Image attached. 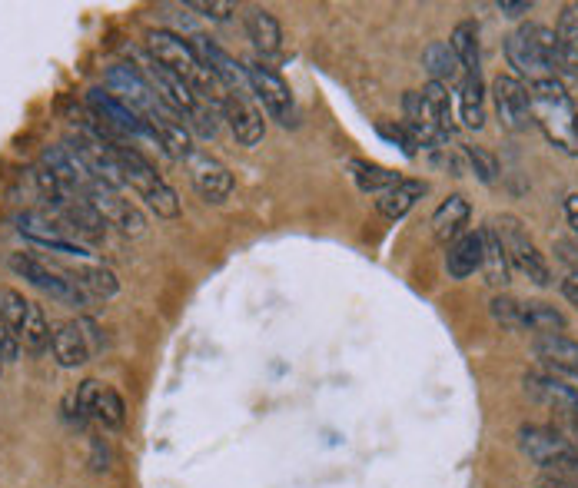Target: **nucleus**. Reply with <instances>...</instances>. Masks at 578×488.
Returning <instances> with one entry per match:
<instances>
[{
    "label": "nucleus",
    "instance_id": "nucleus-1",
    "mask_svg": "<svg viewBox=\"0 0 578 488\" xmlns=\"http://www.w3.org/2000/svg\"><path fill=\"white\" fill-rule=\"evenodd\" d=\"M529 100L532 120L545 133V140L565 153H578V113L565 83L559 77L535 80L529 83Z\"/></svg>",
    "mask_w": 578,
    "mask_h": 488
},
{
    "label": "nucleus",
    "instance_id": "nucleus-2",
    "mask_svg": "<svg viewBox=\"0 0 578 488\" xmlns=\"http://www.w3.org/2000/svg\"><path fill=\"white\" fill-rule=\"evenodd\" d=\"M147 57L157 60L160 67H167L170 74H177L180 80H187L193 93L200 100H210V103H223V87L216 83V77L206 70V64L200 60V54L193 50L190 40H183L180 34L173 30H150L147 34Z\"/></svg>",
    "mask_w": 578,
    "mask_h": 488
},
{
    "label": "nucleus",
    "instance_id": "nucleus-3",
    "mask_svg": "<svg viewBox=\"0 0 578 488\" xmlns=\"http://www.w3.org/2000/svg\"><path fill=\"white\" fill-rule=\"evenodd\" d=\"M113 150H117L123 180H127L130 190L137 193L140 200L160 216V220H177V216H180V196H177V190H173V186L157 173V166H153L147 157H143L137 147H130V143H117Z\"/></svg>",
    "mask_w": 578,
    "mask_h": 488
},
{
    "label": "nucleus",
    "instance_id": "nucleus-4",
    "mask_svg": "<svg viewBox=\"0 0 578 488\" xmlns=\"http://www.w3.org/2000/svg\"><path fill=\"white\" fill-rule=\"evenodd\" d=\"M519 449L545 475L578 485V452L562 439L559 429H552V425H522Z\"/></svg>",
    "mask_w": 578,
    "mask_h": 488
},
{
    "label": "nucleus",
    "instance_id": "nucleus-5",
    "mask_svg": "<svg viewBox=\"0 0 578 488\" xmlns=\"http://www.w3.org/2000/svg\"><path fill=\"white\" fill-rule=\"evenodd\" d=\"M489 223H492V230L499 233L502 249H505V256H509V266L515 269V273H522L529 283L542 286V289L552 286L549 259L539 253V246H535V240L529 236V230H525V223L519 220V216L499 213V216H492Z\"/></svg>",
    "mask_w": 578,
    "mask_h": 488
},
{
    "label": "nucleus",
    "instance_id": "nucleus-6",
    "mask_svg": "<svg viewBox=\"0 0 578 488\" xmlns=\"http://www.w3.org/2000/svg\"><path fill=\"white\" fill-rule=\"evenodd\" d=\"M103 83H107V90L113 93V97L127 103L130 110H137L143 120L170 110L137 64H113L107 74H103Z\"/></svg>",
    "mask_w": 578,
    "mask_h": 488
},
{
    "label": "nucleus",
    "instance_id": "nucleus-7",
    "mask_svg": "<svg viewBox=\"0 0 578 488\" xmlns=\"http://www.w3.org/2000/svg\"><path fill=\"white\" fill-rule=\"evenodd\" d=\"M246 67V80H250V93L263 103V110L280 123V127H296L299 113H296V100L289 83L276 74L273 67H266L263 60H250Z\"/></svg>",
    "mask_w": 578,
    "mask_h": 488
},
{
    "label": "nucleus",
    "instance_id": "nucleus-8",
    "mask_svg": "<svg viewBox=\"0 0 578 488\" xmlns=\"http://www.w3.org/2000/svg\"><path fill=\"white\" fill-rule=\"evenodd\" d=\"M10 269L20 276V279H27L30 286L40 289V293H47L50 299H57V303H64V306H87L90 303V296L80 289L74 279H70V273H57V269H50L47 263H40L37 256H30V253H14L7 259Z\"/></svg>",
    "mask_w": 578,
    "mask_h": 488
},
{
    "label": "nucleus",
    "instance_id": "nucleus-9",
    "mask_svg": "<svg viewBox=\"0 0 578 488\" xmlns=\"http://www.w3.org/2000/svg\"><path fill=\"white\" fill-rule=\"evenodd\" d=\"M87 107L97 113V117L107 123V130L113 133L117 140H147V143H157L153 140V130L150 123L140 117L137 110H130L127 103L117 100L107 87H97L87 93Z\"/></svg>",
    "mask_w": 578,
    "mask_h": 488
},
{
    "label": "nucleus",
    "instance_id": "nucleus-10",
    "mask_svg": "<svg viewBox=\"0 0 578 488\" xmlns=\"http://www.w3.org/2000/svg\"><path fill=\"white\" fill-rule=\"evenodd\" d=\"M492 103H495V117H499V127L505 133H525L529 127H535L532 120V100H529V87L512 77V74H499L492 80Z\"/></svg>",
    "mask_w": 578,
    "mask_h": 488
},
{
    "label": "nucleus",
    "instance_id": "nucleus-11",
    "mask_svg": "<svg viewBox=\"0 0 578 488\" xmlns=\"http://www.w3.org/2000/svg\"><path fill=\"white\" fill-rule=\"evenodd\" d=\"M84 200L94 206L100 213V220L113 226V230L127 233V236H143L147 233V216L140 213L137 203H130L127 196H120L117 190H110V186L103 183H94L90 190L84 193Z\"/></svg>",
    "mask_w": 578,
    "mask_h": 488
},
{
    "label": "nucleus",
    "instance_id": "nucleus-12",
    "mask_svg": "<svg viewBox=\"0 0 578 488\" xmlns=\"http://www.w3.org/2000/svg\"><path fill=\"white\" fill-rule=\"evenodd\" d=\"M522 386L535 402H542V406H549L552 412H559L562 419L578 422V386L572 379L555 376L549 369H532V372H525Z\"/></svg>",
    "mask_w": 578,
    "mask_h": 488
},
{
    "label": "nucleus",
    "instance_id": "nucleus-13",
    "mask_svg": "<svg viewBox=\"0 0 578 488\" xmlns=\"http://www.w3.org/2000/svg\"><path fill=\"white\" fill-rule=\"evenodd\" d=\"M187 170H190L193 190H196V196H200L203 203L220 206V203L230 200L233 190H236L233 173L226 170V166L216 157H210L206 150H193L190 153V157H187Z\"/></svg>",
    "mask_w": 578,
    "mask_h": 488
},
{
    "label": "nucleus",
    "instance_id": "nucleus-14",
    "mask_svg": "<svg viewBox=\"0 0 578 488\" xmlns=\"http://www.w3.org/2000/svg\"><path fill=\"white\" fill-rule=\"evenodd\" d=\"M505 60H509V67L515 70L512 77H519V80L535 83V80L552 77V70L545 67V60H542L539 40H535V24H519L509 37H505Z\"/></svg>",
    "mask_w": 578,
    "mask_h": 488
},
{
    "label": "nucleus",
    "instance_id": "nucleus-15",
    "mask_svg": "<svg viewBox=\"0 0 578 488\" xmlns=\"http://www.w3.org/2000/svg\"><path fill=\"white\" fill-rule=\"evenodd\" d=\"M193 50L200 54V60L206 64V70L216 77V83L226 90V93H236V97H246V90H250V80H246V67L236 60L233 54H226V50L216 44V40L196 34L193 40Z\"/></svg>",
    "mask_w": 578,
    "mask_h": 488
},
{
    "label": "nucleus",
    "instance_id": "nucleus-16",
    "mask_svg": "<svg viewBox=\"0 0 578 488\" xmlns=\"http://www.w3.org/2000/svg\"><path fill=\"white\" fill-rule=\"evenodd\" d=\"M14 226H17V233L24 236V240L44 246V249H54V253L90 256L84 243L74 240V236H67L64 226H57L54 220H47V216H40V213H17Z\"/></svg>",
    "mask_w": 578,
    "mask_h": 488
},
{
    "label": "nucleus",
    "instance_id": "nucleus-17",
    "mask_svg": "<svg viewBox=\"0 0 578 488\" xmlns=\"http://www.w3.org/2000/svg\"><path fill=\"white\" fill-rule=\"evenodd\" d=\"M143 67H147V80L153 83V90H157L160 93V97H163V103H167V107L173 110V113H177V117L183 120V117H193V113H196V107H200V97H196V93H193V87H190V83L187 80H180L177 74H170V70L167 67H160L157 64V60H143Z\"/></svg>",
    "mask_w": 578,
    "mask_h": 488
},
{
    "label": "nucleus",
    "instance_id": "nucleus-18",
    "mask_svg": "<svg viewBox=\"0 0 578 488\" xmlns=\"http://www.w3.org/2000/svg\"><path fill=\"white\" fill-rule=\"evenodd\" d=\"M223 120L230 123L233 137L240 147H260L263 137H266V123H263V113L253 107L246 97H236V93H223Z\"/></svg>",
    "mask_w": 578,
    "mask_h": 488
},
{
    "label": "nucleus",
    "instance_id": "nucleus-19",
    "mask_svg": "<svg viewBox=\"0 0 578 488\" xmlns=\"http://www.w3.org/2000/svg\"><path fill=\"white\" fill-rule=\"evenodd\" d=\"M50 352H54L60 369L87 366L90 356H94V349H90L87 332H84V326H80V319H77V323H60L54 332H50Z\"/></svg>",
    "mask_w": 578,
    "mask_h": 488
},
{
    "label": "nucleus",
    "instance_id": "nucleus-20",
    "mask_svg": "<svg viewBox=\"0 0 578 488\" xmlns=\"http://www.w3.org/2000/svg\"><path fill=\"white\" fill-rule=\"evenodd\" d=\"M469 216H472V206L469 200L462 193H452L446 196L439 206H436V213H432V240L442 243V246H449V243H456L462 230H466V223H469Z\"/></svg>",
    "mask_w": 578,
    "mask_h": 488
},
{
    "label": "nucleus",
    "instance_id": "nucleus-21",
    "mask_svg": "<svg viewBox=\"0 0 578 488\" xmlns=\"http://www.w3.org/2000/svg\"><path fill=\"white\" fill-rule=\"evenodd\" d=\"M243 27H246V37H250V44L256 47V54L263 60L266 57H280L283 50V27L280 20H276L266 7H250L243 14Z\"/></svg>",
    "mask_w": 578,
    "mask_h": 488
},
{
    "label": "nucleus",
    "instance_id": "nucleus-22",
    "mask_svg": "<svg viewBox=\"0 0 578 488\" xmlns=\"http://www.w3.org/2000/svg\"><path fill=\"white\" fill-rule=\"evenodd\" d=\"M426 190H429L426 180H412V176H402L396 186H389L386 193L376 196V210H379L383 220L396 223L422 200V196H426Z\"/></svg>",
    "mask_w": 578,
    "mask_h": 488
},
{
    "label": "nucleus",
    "instance_id": "nucleus-23",
    "mask_svg": "<svg viewBox=\"0 0 578 488\" xmlns=\"http://www.w3.org/2000/svg\"><path fill=\"white\" fill-rule=\"evenodd\" d=\"M422 67H426L432 83H446V87H456V83H462V77H466L449 40H429V44L422 47Z\"/></svg>",
    "mask_w": 578,
    "mask_h": 488
},
{
    "label": "nucleus",
    "instance_id": "nucleus-24",
    "mask_svg": "<svg viewBox=\"0 0 578 488\" xmlns=\"http://www.w3.org/2000/svg\"><path fill=\"white\" fill-rule=\"evenodd\" d=\"M479 236H482V269L479 273L485 276V286L505 289L512 279V266H509V256H505V249H502L499 233L492 230V223H485Z\"/></svg>",
    "mask_w": 578,
    "mask_h": 488
},
{
    "label": "nucleus",
    "instance_id": "nucleus-25",
    "mask_svg": "<svg viewBox=\"0 0 578 488\" xmlns=\"http://www.w3.org/2000/svg\"><path fill=\"white\" fill-rule=\"evenodd\" d=\"M476 269H482V236L476 233H462L456 243H449L446 253V273L449 279H469Z\"/></svg>",
    "mask_w": 578,
    "mask_h": 488
},
{
    "label": "nucleus",
    "instance_id": "nucleus-26",
    "mask_svg": "<svg viewBox=\"0 0 578 488\" xmlns=\"http://www.w3.org/2000/svg\"><path fill=\"white\" fill-rule=\"evenodd\" d=\"M565 329H569V319H565L562 309H555L552 303H542V299L519 303V332L545 336V332H565Z\"/></svg>",
    "mask_w": 578,
    "mask_h": 488
},
{
    "label": "nucleus",
    "instance_id": "nucleus-27",
    "mask_svg": "<svg viewBox=\"0 0 578 488\" xmlns=\"http://www.w3.org/2000/svg\"><path fill=\"white\" fill-rule=\"evenodd\" d=\"M70 279H74L87 296H97V299H113L120 293L117 273L103 263H80L77 269H70Z\"/></svg>",
    "mask_w": 578,
    "mask_h": 488
},
{
    "label": "nucleus",
    "instance_id": "nucleus-28",
    "mask_svg": "<svg viewBox=\"0 0 578 488\" xmlns=\"http://www.w3.org/2000/svg\"><path fill=\"white\" fill-rule=\"evenodd\" d=\"M562 50V77H578V4H565L555 24Z\"/></svg>",
    "mask_w": 578,
    "mask_h": 488
},
{
    "label": "nucleus",
    "instance_id": "nucleus-29",
    "mask_svg": "<svg viewBox=\"0 0 578 488\" xmlns=\"http://www.w3.org/2000/svg\"><path fill=\"white\" fill-rule=\"evenodd\" d=\"M452 50H456L459 64H462V74L466 77H482V64H479V24L476 20H462L456 24L449 37Z\"/></svg>",
    "mask_w": 578,
    "mask_h": 488
},
{
    "label": "nucleus",
    "instance_id": "nucleus-30",
    "mask_svg": "<svg viewBox=\"0 0 578 488\" xmlns=\"http://www.w3.org/2000/svg\"><path fill=\"white\" fill-rule=\"evenodd\" d=\"M419 93H422V103H426V113H429L432 127H436L439 133H446V137H452V133H456V117H452L449 87H446V83H432L429 80Z\"/></svg>",
    "mask_w": 578,
    "mask_h": 488
},
{
    "label": "nucleus",
    "instance_id": "nucleus-31",
    "mask_svg": "<svg viewBox=\"0 0 578 488\" xmlns=\"http://www.w3.org/2000/svg\"><path fill=\"white\" fill-rule=\"evenodd\" d=\"M459 113L469 130L485 127V83L482 77H462L459 83Z\"/></svg>",
    "mask_w": 578,
    "mask_h": 488
},
{
    "label": "nucleus",
    "instance_id": "nucleus-32",
    "mask_svg": "<svg viewBox=\"0 0 578 488\" xmlns=\"http://www.w3.org/2000/svg\"><path fill=\"white\" fill-rule=\"evenodd\" d=\"M17 339H20V349H27L30 356H40V352L50 346V323H47V316H44V306L30 303L24 329L17 332Z\"/></svg>",
    "mask_w": 578,
    "mask_h": 488
},
{
    "label": "nucleus",
    "instance_id": "nucleus-33",
    "mask_svg": "<svg viewBox=\"0 0 578 488\" xmlns=\"http://www.w3.org/2000/svg\"><path fill=\"white\" fill-rule=\"evenodd\" d=\"M349 170H353V180H356L359 190L373 193V196L386 193L389 186H396L402 180L399 173H392V170H386V166H379V163H366V160H353V163H349Z\"/></svg>",
    "mask_w": 578,
    "mask_h": 488
},
{
    "label": "nucleus",
    "instance_id": "nucleus-34",
    "mask_svg": "<svg viewBox=\"0 0 578 488\" xmlns=\"http://www.w3.org/2000/svg\"><path fill=\"white\" fill-rule=\"evenodd\" d=\"M94 422L103 425L110 432H120L127 425V406H123V396L117 389L110 386H100V396H97V406H94Z\"/></svg>",
    "mask_w": 578,
    "mask_h": 488
},
{
    "label": "nucleus",
    "instance_id": "nucleus-35",
    "mask_svg": "<svg viewBox=\"0 0 578 488\" xmlns=\"http://www.w3.org/2000/svg\"><path fill=\"white\" fill-rule=\"evenodd\" d=\"M462 157H466L469 170L476 173L485 186H495V180H499V160H495L489 150L472 147V143H462Z\"/></svg>",
    "mask_w": 578,
    "mask_h": 488
},
{
    "label": "nucleus",
    "instance_id": "nucleus-36",
    "mask_svg": "<svg viewBox=\"0 0 578 488\" xmlns=\"http://www.w3.org/2000/svg\"><path fill=\"white\" fill-rule=\"evenodd\" d=\"M27 309H30V299H24V293H17V289H10V286H0V319H4L14 332L24 329Z\"/></svg>",
    "mask_w": 578,
    "mask_h": 488
},
{
    "label": "nucleus",
    "instance_id": "nucleus-37",
    "mask_svg": "<svg viewBox=\"0 0 578 488\" xmlns=\"http://www.w3.org/2000/svg\"><path fill=\"white\" fill-rule=\"evenodd\" d=\"M519 303H522V299H515V296H509V293L492 296L489 313H492V319H495V323H499L505 332H519Z\"/></svg>",
    "mask_w": 578,
    "mask_h": 488
},
{
    "label": "nucleus",
    "instance_id": "nucleus-38",
    "mask_svg": "<svg viewBox=\"0 0 578 488\" xmlns=\"http://www.w3.org/2000/svg\"><path fill=\"white\" fill-rule=\"evenodd\" d=\"M535 40H539L545 67L552 70V77H559L562 74V50H559V37H555V27L535 24Z\"/></svg>",
    "mask_w": 578,
    "mask_h": 488
},
{
    "label": "nucleus",
    "instance_id": "nucleus-39",
    "mask_svg": "<svg viewBox=\"0 0 578 488\" xmlns=\"http://www.w3.org/2000/svg\"><path fill=\"white\" fill-rule=\"evenodd\" d=\"M187 7L210 20H230L236 14V7L226 4V0H187Z\"/></svg>",
    "mask_w": 578,
    "mask_h": 488
},
{
    "label": "nucleus",
    "instance_id": "nucleus-40",
    "mask_svg": "<svg viewBox=\"0 0 578 488\" xmlns=\"http://www.w3.org/2000/svg\"><path fill=\"white\" fill-rule=\"evenodd\" d=\"M379 137H386V140H392V143H399V150L406 153V157H416V143L409 140V133L402 130V123H396V127H389V123H379Z\"/></svg>",
    "mask_w": 578,
    "mask_h": 488
},
{
    "label": "nucleus",
    "instance_id": "nucleus-41",
    "mask_svg": "<svg viewBox=\"0 0 578 488\" xmlns=\"http://www.w3.org/2000/svg\"><path fill=\"white\" fill-rule=\"evenodd\" d=\"M90 469L94 472H107L110 469V449H107V442L103 439H90Z\"/></svg>",
    "mask_w": 578,
    "mask_h": 488
},
{
    "label": "nucleus",
    "instance_id": "nucleus-42",
    "mask_svg": "<svg viewBox=\"0 0 578 488\" xmlns=\"http://www.w3.org/2000/svg\"><path fill=\"white\" fill-rule=\"evenodd\" d=\"M495 7H499V14H502V17L519 20V17L529 14V10H532L535 4H532V0H499V4H495Z\"/></svg>",
    "mask_w": 578,
    "mask_h": 488
},
{
    "label": "nucleus",
    "instance_id": "nucleus-43",
    "mask_svg": "<svg viewBox=\"0 0 578 488\" xmlns=\"http://www.w3.org/2000/svg\"><path fill=\"white\" fill-rule=\"evenodd\" d=\"M555 429L562 432V439L572 445V449L578 452V422H572V419H562L559 425H555Z\"/></svg>",
    "mask_w": 578,
    "mask_h": 488
},
{
    "label": "nucleus",
    "instance_id": "nucleus-44",
    "mask_svg": "<svg viewBox=\"0 0 578 488\" xmlns=\"http://www.w3.org/2000/svg\"><path fill=\"white\" fill-rule=\"evenodd\" d=\"M565 220H569L572 233L578 236V193H569V196H565Z\"/></svg>",
    "mask_w": 578,
    "mask_h": 488
},
{
    "label": "nucleus",
    "instance_id": "nucleus-45",
    "mask_svg": "<svg viewBox=\"0 0 578 488\" xmlns=\"http://www.w3.org/2000/svg\"><path fill=\"white\" fill-rule=\"evenodd\" d=\"M562 296L578 309V273H569V276L562 279Z\"/></svg>",
    "mask_w": 578,
    "mask_h": 488
},
{
    "label": "nucleus",
    "instance_id": "nucleus-46",
    "mask_svg": "<svg viewBox=\"0 0 578 488\" xmlns=\"http://www.w3.org/2000/svg\"><path fill=\"white\" fill-rule=\"evenodd\" d=\"M539 488H578L575 482H565V479H552V475H542Z\"/></svg>",
    "mask_w": 578,
    "mask_h": 488
},
{
    "label": "nucleus",
    "instance_id": "nucleus-47",
    "mask_svg": "<svg viewBox=\"0 0 578 488\" xmlns=\"http://www.w3.org/2000/svg\"><path fill=\"white\" fill-rule=\"evenodd\" d=\"M0 372H4V359H0Z\"/></svg>",
    "mask_w": 578,
    "mask_h": 488
}]
</instances>
